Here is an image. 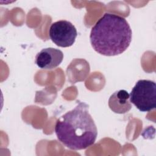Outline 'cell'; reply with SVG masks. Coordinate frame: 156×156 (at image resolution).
<instances>
[{
    "label": "cell",
    "instance_id": "8992f818",
    "mask_svg": "<svg viewBox=\"0 0 156 156\" xmlns=\"http://www.w3.org/2000/svg\"><path fill=\"white\" fill-rule=\"evenodd\" d=\"M129 98L130 95L126 90L116 91L110 96L108 99V106L116 113H126L132 108Z\"/></svg>",
    "mask_w": 156,
    "mask_h": 156
},
{
    "label": "cell",
    "instance_id": "7a4b0ae2",
    "mask_svg": "<svg viewBox=\"0 0 156 156\" xmlns=\"http://www.w3.org/2000/svg\"><path fill=\"white\" fill-rule=\"evenodd\" d=\"M132 32L127 20L119 15L105 13L92 27L90 40L95 51L105 56L123 53L129 46Z\"/></svg>",
    "mask_w": 156,
    "mask_h": 156
},
{
    "label": "cell",
    "instance_id": "277c9868",
    "mask_svg": "<svg viewBox=\"0 0 156 156\" xmlns=\"http://www.w3.org/2000/svg\"><path fill=\"white\" fill-rule=\"evenodd\" d=\"M77 32L75 26L66 20L53 23L49 29L50 39L57 46L62 48L71 46L75 42Z\"/></svg>",
    "mask_w": 156,
    "mask_h": 156
},
{
    "label": "cell",
    "instance_id": "5b68a950",
    "mask_svg": "<svg viewBox=\"0 0 156 156\" xmlns=\"http://www.w3.org/2000/svg\"><path fill=\"white\" fill-rule=\"evenodd\" d=\"M63 53L60 49L47 48L41 50L35 56V63L41 69H52L63 61Z\"/></svg>",
    "mask_w": 156,
    "mask_h": 156
},
{
    "label": "cell",
    "instance_id": "3957f363",
    "mask_svg": "<svg viewBox=\"0 0 156 156\" xmlns=\"http://www.w3.org/2000/svg\"><path fill=\"white\" fill-rule=\"evenodd\" d=\"M129 95L130 103L140 112H148L156 107V84L153 80H138Z\"/></svg>",
    "mask_w": 156,
    "mask_h": 156
},
{
    "label": "cell",
    "instance_id": "6da1fadb",
    "mask_svg": "<svg viewBox=\"0 0 156 156\" xmlns=\"http://www.w3.org/2000/svg\"><path fill=\"white\" fill-rule=\"evenodd\" d=\"M76 106L57 119L55 133L58 140L74 151L92 146L97 138L98 130L89 113V106L77 101Z\"/></svg>",
    "mask_w": 156,
    "mask_h": 156
}]
</instances>
